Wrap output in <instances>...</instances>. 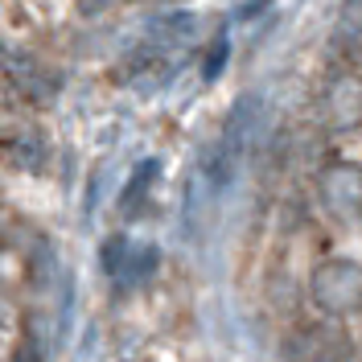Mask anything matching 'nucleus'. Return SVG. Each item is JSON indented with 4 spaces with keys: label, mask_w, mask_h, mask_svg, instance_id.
I'll return each mask as SVG.
<instances>
[{
    "label": "nucleus",
    "mask_w": 362,
    "mask_h": 362,
    "mask_svg": "<svg viewBox=\"0 0 362 362\" xmlns=\"http://www.w3.org/2000/svg\"><path fill=\"white\" fill-rule=\"evenodd\" d=\"M226 49H230L226 42H218V45H214V54H210V62L202 66V78H218V70H223V62H226Z\"/></svg>",
    "instance_id": "1"
},
{
    "label": "nucleus",
    "mask_w": 362,
    "mask_h": 362,
    "mask_svg": "<svg viewBox=\"0 0 362 362\" xmlns=\"http://www.w3.org/2000/svg\"><path fill=\"white\" fill-rule=\"evenodd\" d=\"M272 0H251V4H243V8H239V13H235V21H247V17H255V13H259V8H268Z\"/></svg>",
    "instance_id": "2"
}]
</instances>
